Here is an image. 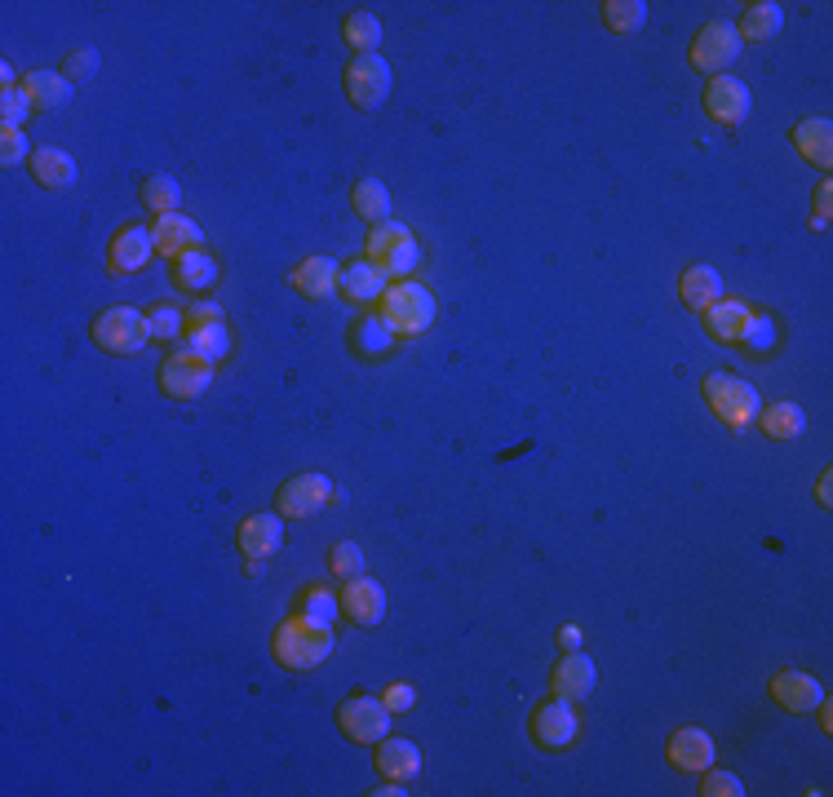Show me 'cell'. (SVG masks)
Returning <instances> with one entry per match:
<instances>
[{
    "mask_svg": "<svg viewBox=\"0 0 833 797\" xmlns=\"http://www.w3.org/2000/svg\"><path fill=\"white\" fill-rule=\"evenodd\" d=\"M27 164H31V178L44 191H67V186H76V173H80L71 151H62V147H36V155Z\"/></svg>",
    "mask_w": 833,
    "mask_h": 797,
    "instance_id": "obj_22",
    "label": "cell"
},
{
    "mask_svg": "<svg viewBox=\"0 0 833 797\" xmlns=\"http://www.w3.org/2000/svg\"><path fill=\"white\" fill-rule=\"evenodd\" d=\"M36 155V147L27 142V129H4V138H0V160L13 169V164H22V160H31Z\"/></svg>",
    "mask_w": 833,
    "mask_h": 797,
    "instance_id": "obj_43",
    "label": "cell"
},
{
    "mask_svg": "<svg viewBox=\"0 0 833 797\" xmlns=\"http://www.w3.org/2000/svg\"><path fill=\"white\" fill-rule=\"evenodd\" d=\"M373 794H378V797H400L404 789H400V780H387V785H382V789H373Z\"/></svg>",
    "mask_w": 833,
    "mask_h": 797,
    "instance_id": "obj_51",
    "label": "cell"
},
{
    "mask_svg": "<svg viewBox=\"0 0 833 797\" xmlns=\"http://www.w3.org/2000/svg\"><path fill=\"white\" fill-rule=\"evenodd\" d=\"M741 31H736V22H723V18H714V22H705L701 31H696V40H692V67L701 71V75H727V67L741 58Z\"/></svg>",
    "mask_w": 833,
    "mask_h": 797,
    "instance_id": "obj_7",
    "label": "cell"
},
{
    "mask_svg": "<svg viewBox=\"0 0 833 797\" xmlns=\"http://www.w3.org/2000/svg\"><path fill=\"white\" fill-rule=\"evenodd\" d=\"M816 231H825L830 226V182H821V191H816V222H812Z\"/></svg>",
    "mask_w": 833,
    "mask_h": 797,
    "instance_id": "obj_46",
    "label": "cell"
},
{
    "mask_svg": "<svg viewBox=\"0 0 833 797\" xmlns=\"http://www.w3.org/2000/svg\"><path fill=\"white\" fill-rule=\"evenodd\" d=\"M701 794L705 797H741L745 794V785H741V776H732V771H710V767H705V785H701Z\"/></svg>",
    "mask_w": 833,
    "mask_h": 797,
    "instance_id": "obj_44",
    "label": "cell"
},
{
    "mask_svg": "<svg viewBox=\"0 0 833 797\" xmlns=\"http://www.w3.org/2000/svg\"><path fill=\"white\" fill-rule=\"evenodd\" d=\"M213 386V360L195 351H173L160 364V391L169 398H200Z\"/></svg>",
    "mask_w": 833,
    "mask_h": 797,
    "instance_id": "obj_9",
    "label": "cell"
},
{
    "mask_svg": "<svg viewBox=\"0 0 833 797\" xmlns=\"http://www.w3.org/2000/svg\"><path fill=\"white\" fill-rule=\"evenodd\" d=\"M338 727L355 745H382L391 736V709L378 696H347L338 705Z\"/></svg>",
    "mask_w": 833,
    "mask_h": 797,
    "instance_id": "obj_8",
    "label": "cell"
},
{
    "mask_svg": "<svg viewBox=\"0 0 833 797\" xmlns=\"http://www.w3.org/2000/svg\"><path fill=\"white\" fill-rule=\"evenodd\" d=\"M581 732V718H576V700H563V696H550L545 705H536L532 714V740L550 754L568 749Z\"/></svg>",
    "mask_w": 833,
    "mask_h": 797,
    "instance_id": "obj_11",
    "label": "cell"
},
{
    "mask_svg": "<svg viewBox=\"0 0 833 797\" xmlns=\"http://www.w3.org/2000/svg\"><path fill=\"white\" fill-rule=\"evenodd\" d=\"M142 204H147L155 218L178 213V204H182V186H178V178H173V173H151V178L142 182Z\"/></svg>",
    "mask_w": 833,
    "mask_h": 797,
    "instance_id": "obj_34",
    "label": "cell"
},
{
    "mask_svg": "<svg viewBox=\"0 0 833 797\" xmlns=\"http://www.w3.org/2000/svg\"><path fill=\"white\" fill-rule=\"evenodd\" d=\"M750 107H754V98H750V84H745V80H736V75H714V80L705 84V111H710L719 124H727V129L745 124Z\"/></svg>",
    "mask_w": 833,
    "mask_h": 797,
    "instance_id": "obj_12",
    "label": "cell"
},
{
    "mask_svg": "<svg viewBox=\"0 0 833 797\" xmlns=\"http://www.w3.org/2000/svg\"><path fill=\"white\" fill-rule=\"evenodd\" d=\"M351 204H355V213H360L364 222H373V226L391 222V191H387L382 178H364V182H355Z\"/></svg>",
    "mask_w": 833,
    "mask_h": 797,
    "instance_id": "obj_31",
    "label": "cell"
},
{
    "mask_svg": "<svg viewBox=\"0 0 833 797\" xmlns=\"http://www.w3.org/2000/svg\"><path fill=\"white\" fill-rule=\"evenodd\" d=\"M759 421H763V434H767V438H781V443H790V438H799V434L807 430V412H803L794 398H776L772 407L759 412Z\"/></svg>",
    "mask_w": 833,
    "mask_h": 797,
    "instance_id": "obj_28",
    "label": "cell"
},
{
    "mask_svg": "<svg viewBox=\"0 0 833 797\" xmlns=\"http://www.w3.org/2000/svg\"><path fill=\"white\" fill-rule=\"evenodd\" d=\"M369 262L387 275V280H409L421 262V244L404 222H382L369 235Z\"/></svg>",
    "mask_w": 833,
    "mask_h": 797,
    "instance_id": "obj_3",
    "label": "cell"
},
{
    "mask_svg": "<svg viewBox=\"0 0 833 797\" xmlns=\"http://www.w3.org/2000/svg\"><path fill=\"white\" fill-rule=\"evenodd\" d=\"M0 84H4V89H18V71H13V67H9V62H4V67H0Z\"/></svg>",
    "mask_w": 833,
    "mask_h": 797,
    "instance_id": "obj_50",
    "label": "cell"
},
{
    "mask_svg": "<svg viewBox=\"0 0 833 797\" xmlns=\"http://www.w3.org/2000/svg\"><path fill=\"white\" fill-rule=\"evenodd\" d=\"M151 240H155V253H164V258H173V262H178L182 253L204 249V231H200V222H191L187 213H164V218H155Z\"/></svg>",
    "mask_w": 833,
    "mask_h": 797,
    "instance_id": "obj_16",
    "label": "cell"
},
{
    "mask_svg": "<svg viewBox=\"0 0 833 797\" xmlns=\"http://www.w3.org/2000/svg\"><path fill=\"white\" fill-rule=\"evenodd\" d=\"M324 505H338V487H333V478H324V474H298V478H289V483L275 492V510H280L284 518H311V514L324 510Z\"/></svg>",
    "mask_w": 833,
    "mask_h": 797,
    "instance_id": "obj_10",
    "label": "cell"
},
{
    "mask_svg": "<svg viewBox=\"0 0 833 797\" xmlns=\"http://www.w3.org/2000/svg\"><path fill=\"white\" fill-rule=\"evenodd\" d=\"M235 545H240V554L253 558V563L280 554V545H284V514L275 510V514H253V518H244V523L235 527Z\"/></svg>",
    "mask_w": 833,
    "mask_h": 797,
    "instance_id": "obj_15",
    "label": "cell"
},
{
    "mask_svg": "<svg viewBox=\"0 0 833 797\" xmlns=\"http://www.w3.org/2000/svg\"><path fill=\"white\" fill-rule=\"evenodd\" d=\"M559 643H563L568 652H581V629H576V625H563V629H559Z\"/></svg>",
    "mask_w": 833,
    "mask_h": 797,
    "instance_id": "obj_48",
    "label": "cell"
},
{
    "mask_svg": "<svg viewBox=\"0 0 833 797\" xmlns=\"http://www.w3.org/2000/svg\"><path fill=\"white\" fill-rule=\"evenodd\" d=\"M395 342H400V337H395V329H391L382 315H369V320H360V329H355V351L369 355V360L387 355Z\"/></svg>",
    "mask_w": 833,
    "mask_h": 797,
    "instance_id": "obj_35",
    "label": "cell"
},
{
    "mask_svg": "<svg viewBox=\"0 0 833 797\" xmlns=\"http://www.w3.org/2000/svg\"><path fill=\"white\" fill-rule=\"evenodd\" d=\"M705 398H710L714 416H719L723 425H732V430L754 425L759 412H763V395H759L745 377H736V373H714V377H705Z\"/></svg>",
    "mask_w": 833,
    "mask_h": 797,
    "instance_id": "obj_4",
    "label": "cell"
},
{
    "mask_svg": "<svg viewBox=\"0 0 833 797\" xmlns=\"http://www.w3.org/2000/svg\"><path fill=\"white\" fill-rule=\"evenodd\" d=\"M31 111H36V102H31V93L22 84L18 89H0V124L4 129H22Z\"/></svg>",
    "mask_w": 833,
    "mask_h": 797,
    "instance_id": "obj_39",
    "label": "cell"
},
{
    "mask_svg": "<svg viewBox=\"0 0 833 797\" xmlns=\"http://www.w3.org/2000/svg\"><path fill=\"white\" fill-rule=\"evenodd\" d=\"M338 275H342V266H338L333 258L315 253V258L298 262L289 280H293V289H298L302 297H311V302H324V297H333V293H338Z\"/></svg>",
    "mask_w": 833,
    "mask_h": 797,
    "instance_id": "obj_21",
    "label": "cell"
},
{
    "mask_svg": "<svg viewBox=\"0 0 833 797\" xmlns=\"http://www.w3.org/2000/svg\"><path fill=\"white\" fill-rule=\"evenodd\" d=\"M173 280H178V289H191V293H209V289L218 284V258H209L204 249H195V253H182V258L173 262Z\"/></svg>",
    "mask_w": 833,
    "mask_h": 797,
    "instance_id": "obj_29",
    "label": "cell"
},
{
    "mask_svg": "<svg viewBox=\"0 0 833 797\" xmlns=\"http://www.w3.org/2000/svg\"><path fill=\"white\" fill-rule=\"evenodd\" d=\"M147 324H151V342H178L187 337V311L160 302L155 311H147Z\"/></svg>",
    "mask_w": 833,
    "mask_h": 797,
    "instance_id": "obj_38",
    "label": "cell"
},
{
    "mask_svg": "<svg viewBox=\"0 0 833 797\" xmlns=\"http://www.w3.org/2000/svg\"><path fill=\"white\" fill-rule=\"evenodd\" d=\"M93 342L107 351V355H138L147 342H151V324L142 311L133 306H111L93 320Z\"/></svg>",
    "mask_w": 833,
    "mask_h": 797,
    "instance_id": "obj_6",
    "label": "cell"
},
{
    "mask_svg": "<svg viewBox=\"0 0 833 797\" xmlns=\"http://www.w3.org/2000/svg\"><path fill=\"white\" fill-rule=\"evenodd\" d=\"M665 758L679 767V771H692L701 776L705 767H714V740L701 732V727H679L665 745Z\"/></svg>",
    "mask_w": 833,
    "mask_h": 797,
    "instance_id": "obj_19",
    "label": "cell"
},
{
    "mask_svg": "<svg viewBox=\"0 0 833 797\" xmlns=\"http://www.w3.org/2000/svg\"><path fill=\"white\" fill-rule=\"evenodd\" d=\"M378 776H382V780H400V785L421 776V749H416L413 740L387 736V740L378 745Z\"/></svg>",
    "mask_w": 833,
    "mask_h": 797,
    "instance_id": "obj_23",
    "label": "cell"
},
{
    "mask_svg": "<svg viewBox=\"0 0 833 797\" xmlns=\"http://www.w3.org/2000/svg\"><path fill=\"white\" fill-rule=\"evenodd\" d=\"M200 320H222V306H213V302H195V306L187 311V324H200Z\"/></svg>",
    "mask_w": 833,
    "mask_h": 797,
    "instance_id": "obj_47",
    "label": "cell"
},
{
    "mask_svg": "<svg viewBox=\"0 0 833 797\" xmlns=\"http://www.w3.org/2000/svg\"><path fill=\"white\" fill-rule=\"evenodd\" d=\"M382 700H387V709H391V714H409V709L416 705V692L409 687V683H391Z\"/></svg>",
    "mask_w": 833,
    "mask_h": 797,
    "instance_id": "obj_45",
    "label": "cell"
},
{
    "mask_svg": "<svg viewBox=\"0 0 833 797\" xmlns=\"http://www.w3.org/2000/svg\"><path fill=\"white\" fill-rule=\"evenodd\" d=\"M794 147L803 160L830 169L833 164V120L830 115H807L803 124H794Z\"/></svg>",
    "mask_w": 833,
    "mask_h": 797,
    "instance_id": "obj_25",
    "label": "cell"
},
{
    "mask_svg": "<svg viewBox=\"0 0 833 797\" xmlns=\"http://www.w3.org/2000/svg\"><path fill=\"white\" fill-rule=\"evenodd\" d=\"M434 311H439L434 293L425 284H413V280H400L382 297V320L395 329V337H421L434 324Z\"/></svg>",
    "mask_w": 833,
    "mask_h": 797,
    "instance_id": "obj_2",
    "label": "cell"
},
{
    "mask_svg": "<svg viewBox=\"0 0 833 797\" xmlns=\"http://www.w3.org/2000/svg\"><path fill=\"white\" fill-rule=\"evenodd\" d=\"M342 616L355 621L360 629H373L387 621V589L373 576H351L342 589Z\"/></svg>",
    "mask_w": 833,
    "mask_h": 797,
    "instance_id": "obj_13",
    "label": "cell"
},
{
    "mask_svg": "<svg viewBox=\"0 0 833 797\" xmlns=\"http://www.w3.org/2000/svg\"><path fill=\"white\" fill-rule=\"evenodd\" d=\"M22 89L31 93L36 111H58V107L71 102V80H67L62 71H27Z\"/></svg>",
    "mask_w": 833,
    "mask_h": 797,
    "instance_id": "obj_26",
    "label": "cell"
},
{
    "mask_svg": "<svg viewBox=\"0 0 833 797\" xmlns=\"http://www.w3.org/2000/svg\"><path fill=\"white\" fill-rule=\"evenodd\" d=\"M155 258V240H151V226H120L116 240H111V275H138L147 271Z\"/></svg>",
    "mask_w": 833,
    "mask_h": 797,
    "instance_id": "obj_14",
    "label": "cell"
},
{
    "mask_svg": "<svg viewBox=\"0 0 833 797\" xmlns=\"http://www.w3.org/2000/svg\"><path fill=\"white\" fill-rule=\"evenodd\" d=\"M333 629L329 625H320V621H311V616H289V621H280L275 625V634H271V656L284 665V669H298V674H307V669H320L329 656H333Z\"/></svg>",
    "mask_w": 833,
    "mask_h": 797,
    "instance_id": "obj_1",
    "label": "cell"
},
{
    "mask_svg": "<svg viewBox=\"0 0 833 797\" xmlns=\"http://www.w3.org/2000/svg\"><path fill=\"white\" fill-rule=\"evenodd\" d=\"M342 40H347L355 53H378V44H382V22H378V13L355 9V13L342 22Z\"/></svg>",
    "mask_w": 833,
    "mask_h": 797,
    "instance_id": "obj_33",
    "label": "cell"
},
{
    "mask_svg": "<svg viewBox=\"0 0 833 797\" xmlns=\"http://www.w3.org/2000/svg\"><path fill=\"white\" fill-rule=\"evenodd\" d=\"M342 84H347V98L360 111H378L391 98V89H395V71H391V62L382 53H355L347 75H342Z\"/></svg>",
    "mask_w": 833,
    "mask_h": 797,
    "instance_id": "obj_5",
    "label": "cell"
},
{
    "mask_svg": "<svg viewBox=\"0 0 833 797\" xmlns=\"http://www.w3.org/2000/svg\"><path fill=\"white\" fill-rule=\"evenodd\" d=\"M594 683H599V669H594V660H590L585 652H563V656L554 660V674H550L554 696H563V700H585V696L594 692Z\"/></svg>",
    "mask_w": 833,
    "mask_h": 797,
    "instance_id": "obj_17",
    "label": "cell"
},
{
    "mask_svg": "<svg viewBox=\"0 0 833 797\" xmlns=\"http://www.w3.org/2000/svg\"><path fill=\"white\" fill-rule=\"evenodd\" d=\"M750 306L745 302H732V297H723V302H714L710 311H705V329H710V337H719V342H741V333H745V324H750Z\"/></svg>",
    "mask_w": 833,
    "mask_h": 797,
    "instance_id": "obj_27",
    "label": "cell"
},
{
    "mask_svg": "<svg viewBox=\"0 0 833 797\" xmlns=\"http://www.w3.org/2000/svg\"><path fill=\"white\" fill-rule=\"evenodd\" d=\"M102 67V58H98V49H71L67 58H62V75L76 84V80H89L93 71Z\"/></svg>",
    "mask_w": 833,
    "mask_h": 797,
    "instance_id": "obj_42",
    "label": "cell"
},
{
    "mask_svg": "<svg viewBox=\"0 0 833 797\" xmlns=\"http://www.w3.org/2000/svg\"><path fill=\"white\" fill-rule=\"evenodd\" d=\"M781 27H785V9L776 0H754V4H745L736 31H741V40H772Z\"/></svg>",
    "mask_w": 833,
    "mask_h": 797,
    "instance_id": "obj_30",
    "label": "cell"
},
{
    "mask_svg": "<svg viewBox=\"0 0 833 797\" xmlns=\"http://www.w3.org/2000/svg\"><path fill=\"white\" fill-rule=\"evenodd\" d=\"M338 293H342L347 302H355V306L382 302V297H387V275H382V271H378L369 258L347 262V266H342V275H338Z\"/></svg>",
    "mask_w": 833,
    "mask_h": 797,
    "instance_id": "obj_20",
    "label": "cell"
},
{
    "mask_svg": "<svg viewBox=\"0 0 833 797\" xmlns=\"http://www.w3.org/2000/svg\"><path fill=\"white\" fill-rule=\"evenodd\" d=\"M298 612L333 629V625H338V616H342V598H338L333 589H324V585H315V589H307V594H302V603H298Z\"/></svg>",
    "mask_w": 833,
    "mask_h": 797,
    "instance_id": "obj_37",
    "label": "cell"
},
{
    "mask_svg": "<svg viewBox=\"0 0 833 797\" xmlns=\"http://www.w3.org/2000/svg\"><path fill=\"white\" fill-rule=\"evenodd\" d=\"M187 351L204 355V360H222L231 351V333H227V320H200V324H187Z\"/></svg>",
    "mask_w": 833,
    "mask_h": 797,
    "instance_id": "obj_32",
    "label": "cell"
},
{
    "mask_svg": "<svg viewBox=\"0 0 833 797\" xmlns=\"http://www.w3.org/2000/svg\"><path fill=\"white\" fill-rule=\"evenodd\" d=\"M741 342H745L750 351H772V346H776V320H772V315H750Z\"/></svg>",
    "mask_w": 833,
    "mask_h": 797,
    "instance_id": "obj_41",
    "label": "cell"
},
{
    "mask_svg": "<svg viewBox=\"0 0 833 797\" xmlns=\"http://www.w3.org/2000/svg\"><path fill=\"white\" fill-rule=\"evenodd\" d=\"M603 22L616 31V36H630L648 22V4L643 0H608L603 4Z\"/></svg>",
    "mask_w": 833,
    "mask_h": 797,
    "instance_id": "obj_36",
    "label": "cell"
},
{
    "mask_svg": "<svg viewBox=\"0 0 833 797\" xmlns=\"http://www.w3.org/2000/svg\"><path fill=\"white\" fill-rule=\"evenodd\" d=\"M772 700L790 714H812L821 700H825V687L812 678V674H799V669H785L772 678Z\"/></svg>",
    "mask_w": 833,
    "mask_h": 797,
    "instance_id": "obj_18",
    "label": "cell"
},
{
    "mask_svg": "<svg viewBox=\"0 0 833 797\" xmlns=\"http://www.w3.org/2000/svg\"><path fill=\"white\" fill-rule=\"evenodd\" d=\"M816 501H821V505H830V501H833V496H830V470H825V474H821V483H816Z\"/></svg>",
    "mask_w": 833,
    "mask_h": 797,
    "instance_id": "obj_49",
    "label": "cell"
},
{
    "mask_svg": "<svg viewBox=\"0 0 833 797\" xmlns=\"http://www.w3.org/2000/svg\"><path fill=\"white\" fill-rule=\"evenodd\" d=\"M679 293H683V306L705 315L714 302H723V275L714 266H688L683 280H679Z\"/></svg>",
    "mask_w": 833,
    "mask_h": 797,
    "instance_id": "obj_24",
    "label": "cell"
},
{
    "mask_svg": "<svg viewBox=\"0 0 833 797\" xmlns=\"http://www.w3.org/2000/svg\"><path fill=\"white\" fill-rule=\"evenodd\" d=\"M329 567H333V576H342V581L364 576V549H360L355 541H338V545L329 549Z\"/></svg>",
    "mask_w": 833,
    "mask_h": 797,
    "instance_id": "obj_40",
    "label": "cell"
}]
</instances>
